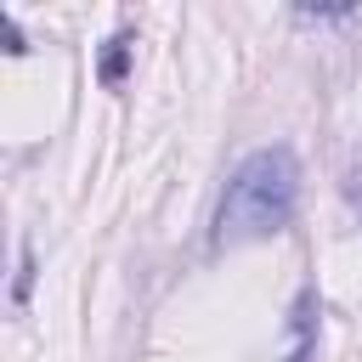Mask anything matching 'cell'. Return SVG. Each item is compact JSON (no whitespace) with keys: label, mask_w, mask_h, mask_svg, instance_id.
Masks as SVG:
<instances>
[{"label":"cell","mask_w":362,"mask_h":362,"mask_svg":"<svg viewBox=\"0 0 362 362\" xmlns=\"http://www.w3.org/2000/svg\"><path fill=\"white\" fill-rule=\"evenodd\" d=\"M124 57H130V40L119 34V40H107V51H102V79L107 85H119L124 79Z\"/></svg>","instance_id":"3"},{"label":"cell","mask_w":362,"mask_h":362,"mask_svg":"<svg viewBox=\"0 0 362 362\" xmlns=\"http://www.w3.org/2000/svg\"><path fill=\"white\" fill-rule=\"evenodd\" d=\"M294 204H300V158L294 147H260L249 153L226 192H221V215H215V243H255V238H272L294 221Z\"/></svg>","instance_id":"1"},{"label":"cell","mask_w":362,"mask_h":362,"mask_svg":"<svg viewBox=\"0 0 362 362\" xmlns=\"http://www.w3.org/2000/svg\"><path fill=\"white\" fill-rule=\"evenodd\" d=\"M288 328H294L288 334V362H311V351H317V288H300Z\"/></svg>","instance_id":"2"}]
</instances>
